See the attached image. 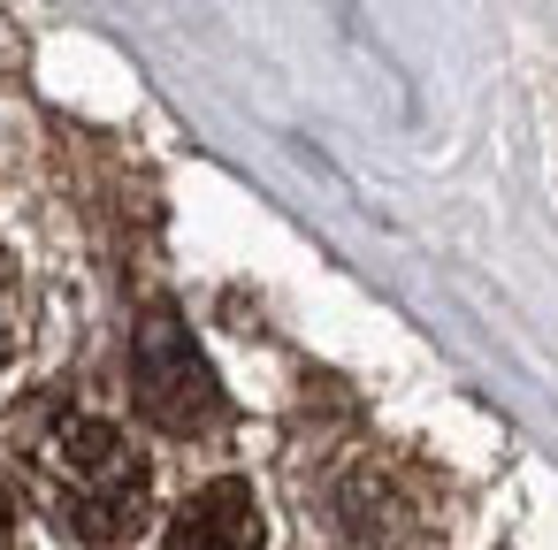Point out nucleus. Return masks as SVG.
<instances>
[{"label":"nucleus","mask_w":558,"mask_h":550,"mask_svg":"<svg viewBox=\"0 0 558 550\" xmlns=\"http://www.w3.org/2000/svg\"><path fill=\"white\" fill-rule=\"evenodd\" d=\"M24 481L39 497V512L77 535V542H123L146 527L154 512V466L146 451L100 420V413H47L32 436H24Z\"/></svg>","instance_id":"f257e3e1"},{"label":"nucleus","mask_w":558,"mask_h":550,"mask_svg":"<svg viewBox=\"0 0 558 550\" xmlns=\"http://www.w3.org/2000/svg\"><path fill=\"white\" fill-rule=\"evenodd\" d=\"M306 512L329 550H413L428 535V497H421L413 466H398L390 451L329 459L306 489Z\"/></svg>","instance_id":"f03ea898"},{"label":"nucleus","mask_w":558,"mask_h":550,"mask_svg":"<svg viewBox=\"0 0 558 550\" xmlns=\"http://www.w3.org/2000/svg\"><path fill=\"white\" fill-rule=\"evenodd\" d=\"M131 390H138V413L169 436H207L222 420V382H215V367L199 359V344L184 337V321L169 306L146 314V329H138Z\"/></svg>","instance_id":"7ed1b4c3"},{"label":"nucleus","mask_w":558,"mask_h":550,"mask_svg":"<svg viewBox=\"0 0 558 550\" xmlns=\"http://www.w3.org/2000/svg\"><path fill=\"white\" fill-rule=\"evenodd\" d=\"M260 535H268L260 527V497L238 474L192 489L177 504V520H169V550H260Z\"/></svg>","instance_id":"20e7f679"},{"label":"nucleus","mask_w":558,"mask_h":550,"mask_svg":"<svg viewBox=\"0 0 558 550\" xmlns=\"http://www.w3.org/2000/svg\"><path fill=\"white\" fill-rule=\"evenodd\" d=\"M16 352H24V268H16L9 245H0V375H9Z\"/></svg>","instance_id":"39448f33"},{"label":"nucleus","mask_w":558,"mask_h":550,"mask_svg":"<svg viewBox=\"0 0 558 550\" xmlns=\"http://www.w3.org/2000/svg\"><path fill=\"white\" fill-rule=\"evenodd\" d=\"M0 550H16V497H9V474H0Z\"/></svg>","instance_id":"423d86ee"}]
</instances>
